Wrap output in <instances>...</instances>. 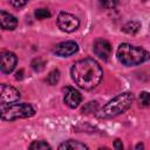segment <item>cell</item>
I'll return each mask as SVG.
<instances>
[{"label": "cell", "instance_id": "1", "mask_svg": "<svg viewBox=\"0 0 150 150\" xmlns=\"http://www.w3.org/2000/svg\"><path fill=\"white\" fill-rule=\"evenodd\" d=\"M70 75L75 84L82 89L90 90L101 82L103 70L94 59H83L73 64Z\"/></svg>", "mask_w": 150, "mask_h": 150}, {"label": "cell", "instance_id": "2", "mask_svg": "<svg viewBox=\"0 0 150 150\" xmlns=\"http://www.w3.org/2000/svg\"><path fill=\"white\" fill-rule=\"evenodd\" d=\"M116 55L118 61L127 67L141 64L150 59V54L145 49L130 43H121L117 48Z\"/></svg>", "mask_w": 150, "mask_h": 150}, {"label": "cell", "instance_id": "3", "mask_svg": "<svg viewBox=\"0 0 150 150\" xmlns=\"http://www.w3.org/2000/svg\"><path fill=\"white\" fill-rule=\"evenodd\" d=\"M134 101V96L131 93H122L117 96H115L112 100H110L107 104H104L97 116L100 118H111L115 116H118L121 114H123L124 111H127Z\"/></svg>", "mask_w": 150, "mask_h": 150}, {"label": "cell", "instance_id": "4", "mask_svg": "<svg viewBox=\"0 0 150 150\" xmlns=\"http://www.w3.org/2000/svg\"><path fill=\"white\" fill-rule=\"evenodd\" d=\"M1 118L4 121H14L18 118L32 117L35 114L34 108L28 103H9L1 104L0 107Z\"/></svg>", "mask_w": 150, "mask_h": 150}, {"label": "cell", "instance_id": "5", "mask_svg": "<svg viewBox=\"0 0 150 150\" xmlns=\"http://www.w3.org/2000/svg\"><path fill=\"white\" fill-rule=\"evenodd\" d=\"M56 23H57V27L62 30V32H66V33H71L74 30H76L80 26V20L70 14V13H66V12H61L57 16V20H56Z\"/></svg>", "mask_w": 150, "mask_h": 150}, {"label": "cell", "instance_id": "6", "mask_svg": "<svg viewBox=\"0 0 150 150\" xmlns=\"http://www.w3.org/2000/svg\"><path fill=\"white\" fill-rule=\"evenodd\" d=\"M20 98V93L12 86L1 84L0 86V102L1 104H9L14 103Z\"/></svg>", "mask_w": 150, "mask_h": 150}, {"label": "cell", "instance_id": "7", "mask_svg": "<svg viewBox=\"0 0 150 150\" xmlns=\"http://www.w3.org/2000/svg\"><path fill=\"white\" fill-rule=\"evenodd\" d=\"M77 50H79V45L75 41H64V42L56 45L53 52L57 56L68 57V56L74 55L75 53H77Z\"/></svg>", "mask_w": 150, "mask_h": 150}, {"label": "cell", "instance_id": "8", "mask_svg": "<svg viewBox=\"0 0 150 150\" xmlns=\"http://www.w3.org/2000/svg\"><path fill=\"white\" fill-rule=\"evenodd\" d=\"M93 50L96 56L102 60H108L111 55V45L104 39H97L93 45Z\"/></svg>", "mask_w": 150, "mask_h": 150}, {"label": "cell", "instance_id": "9", "mask_svg": "<svg viewBox=\"0 0 150 150\" xmlns=\"http://www.w3.org/2000/svg\"><path fill=\"white\" fill-rule=\"evenodd\" d=\"M0 60H1V71L4 74H9L14 70L15 66H16V56L14 53L12 52H2L0 55Z\"/></svg>", "mask_w": 150, "mask_h": 150}, {"label": "cell", "instance_id": "10", "mask_svg": "<svg viewBox=\"0 0 150 150\" xmlns=\"http://www.w3.org/2000/svg\"><path fill=\"white\" fill-rule=\"evenodd\" d=\"M63 91H64L63 101L69 108L74 109L80 105V103L82 101V96L79 90H76L75 88H71V87H67L63 89Z\"/></svg>", "mask_w": 150, "mask_h": 150}, {"label": "cell", "instance_id": "11", "mask_svg": "<svg viewBox=\"0 0 150 150\" xmlns=\"http://www.w3.org/2000/svg\"><path fill=\"white\" fill-rule=\"evenodd\" d=\"M0 25H1L2 29L13 30L18 26V20L14 15H12L5 11H1L0 12Z\"/></svg>", "mask_w": 150, "mask_h": 150}, {"label": "cell", "instance_id": "12", "mask_svg": "<svg viewBox=\"0 0 150 150\" xmlns=\"http://www.w3.org/2000/svg\"><path fill=\"white\" fill-rule=\"evenodd\" d=\"M59 149L60 150H68V149H71V150H84V149H88V146L86 144L79 142V141L69 139V141H66L62 144H60Z\"/></svg>", "mask_w": 150, "mask_h": 150}, {"label": "cell", "instance_id": "13", "mask_svg": "<svg viewBox=\"0 0 150 150\" xmlns=\"http://www.w3.org/2000/svg\"><path fill=\"white\" fill-rule=\"evenodd\" d=\"M139 28H141V23L138 21H129L123 26L122 29L128 34H135L139 30Z\"/></svg>", "mask_w": 150, "mask_h": 150}, {"label": "cell", "instance_id": "14", "mask_svg": "<svg viewBox=\"0 0 150 150\" xmlns=\"http://www.w3.org/2000/svg\"><path fill=\"white\" fill-rule=\"evenodd\" d=\"M59 80H60V71L57 69H54L48 74V76L46 79V82L50 86H54L59 82Z\"/></svg>", "mask_w": 150, "mask_h": 150}, {"label": "cell", "instance_id": "15", "mask_svg": "<svg viewBox=\"0 0 150 150\" xmlns=\"http://www.w3.org/2000/svg\"><path fill=\"white\" fill-rule=\"evenodd\" d=\"M29 149L32 150H46V149H52V146L45 142V141H34L30 145H29Z\"/></svg>", "mask_w": 150, "mask_h": 150}, {"label": "cell", "instance_id": "16", "mask_svg": "<svg viewBox=\"0 0 150 150\" xmlns=\"http://www.w3.org/2000/svg\"><path fill=\"white\" fill-rule=\"evenodd\" d=\"M98 108V103L96 101H91L89 103H87L83 108H82V112L83 114H91V112H96Z\"/></svg>", "mask_w": 150, "mask_h": 150}, {"label": "cell", "instance_id": "17", "mask_svg": "<svg viewBox=\"0 0 150 150\" xmlns=\"http://www.w3.org/2000/svg\"><path fill=\"white\" fill-rule=\"evenodd\" d=\"M34 15H35L36 19L43 20V19L49 18V16H50V13H49V11L46 9V8H39V9H36V11L34 12Z\"/></svg>", "mask_w": 150, "mask_h": 150}, {"label": "cell", "instance_id": "18", "mask_svg": "<svg viewBox=\"0 0 150 150\" xmlns=\"http://www.w3.org/2000/svg\"><path fill=\"white\" fill-rule=\"evenodd\" d=\"M45 67V61L41 59V57H38V59H34L32 61V68L35 70V71H40L42 70Z\"/></svg>", "mask_w": 150, "mask_h": 150}, {"label": "cell", "instance_id": "19", "mask_svg": "<svg viewBox=\"0 0 150 150\" xmlns=\"http://www.w3.org/2000/svg\"><path fill=\"white\" fill-rule=\"evenodd\" d=\"M98 1H100V5L107 9H111L116 7V5L118 4V0H98Z\"/></svg>", "mask_w": 150, "mask_h": 150}, {"label": "cell", "instance_id": "20", "mask_svg": "<svg viewBox=\"0 0 150 150\" xmlns=\"http://www.w3.org/2000/svg\"><path fill=\"white\" fill-rule=\"evenodd\" d=\"M139 101L143 105H150V94L148 91H142L139 94Z\"/></svg>", "mask_w": 150, "mask_h": 150}, {"label": "cell", "instance_id": "21", "mask_svg": "<svg viewBox=\"0 0 150 150\" xmlns=\"http://www.w3.org/2000/svg\"><path fill=\"white\" fill-rule=\"evenodd\" d=\"M27 1H28V0H9V2H11L14 7H16V8H20V7L25 6V5L27 4Z\"/></svg>", "mask_w": 150, "mask_h": 150}, {"label": "cell", "instance_id": "22", "mask_svg": "<svg viewBox=\"0 0 150 150\" xmlns=\"http://www.w3.org/2000/svg\"><path fill=\"white\" fill-rule=\"evenodd\" d=\"M115 148H116V149H122V148H123V145H122V143L120 142V139H117V141L115 142Z\"/></svg>", "mask_w": 150, "mask_h": 150}, {"label": "cell", "instance_id": "23", "mask_svg": "<svg viewBox=\"0 0 150 150\" xmlns=\"http://www.w3.org/2000/svg\"><path fill=\"white\" fill-rule=\"evenodd\" d=\"M139 148L142 149V148H143V144H137V145H136V149H139Z\"/></svg>", "mask_w": 150, "mask_h": 150}]
</instances>
